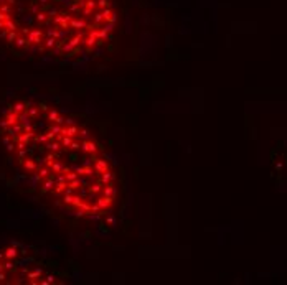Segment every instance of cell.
<instances>
[{
  "mask_svg": "<svg viewBox=\"0 0 287 285\" xmlns=\"http://www.w3.org/2000/svg\"><path fill=\"white\" fill-rule=\"evenodd\" d=\"M0 132L20 170L66 209L97 216L116 204L114 166L71 115L45 102L17 101L0 117Z\"/></svg>",
  "mask_w": 287,
  "mask_h": 285,
  "instance_id": "6da1fadb",
  "label": "cell"
},
{
  "mask_svg": "<svg viewBox=\"0 0 287 285\" xmlns=\"http://www.w3.org/2000/svg\"><path fill=\"white\" fill-rule=\"evenodd\" d=\"M116 27L111 0H0V38L30 55L86 58L106 46Z\"/></svg>",
  "mask_w": 287,
  "mask_h": 285,
  "instance_id": "7a4b0ae2",
  "label": "cell"
},
{
  "mask_svg": "<svg viewBox=\"0 0 287 285\" xmlns=\"http://www.w3.org/2000/svg\"><path fill=\"white\" fill-rule=\"evenodd\" d=\"M55 277L15 247L0 251V283H53Z\"/></svg>",
  "mask_w": 287,
  "mask_h": 285,
  "instance_id": "3957f363",
  "label": "cell"
}]
</instances>
